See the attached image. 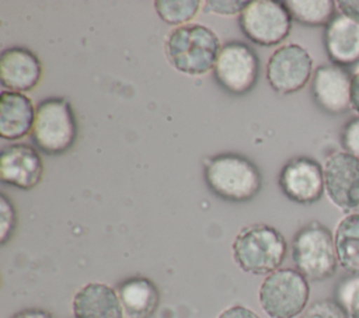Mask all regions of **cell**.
<instances>
[{"instance_id": "1", "label": "cell", "mask_w": 359, "mask_h": 318, "mask_svg": "<svg viewBox=\"0 0 359 318\" xmlns=\"http://www.w3.org/2000/svg\"><path fill=\"white\" fill-rule=\"evenodd\" d=\"M222 48L213 29L192 22L175 27L164 42L168 63L187 76H203L213 70Z\"/></svg>"}, {"instance_id": "2", "label": "cell", "mask_w": 359, "mask_h": 318, "mask_svg": "<svg viewBox=\"0 0 359 318\" xmlns=\"http://www.w3.org/2000/svg\"><path fill=\"white\" fill-rule=\"evenodd\" d=\"M205 182L212 193L227 202H247L262 186L259 168L237 153H220L205 161Z\"/></svg>"}, {"instance_id": "3", "label": "cell", "mask_w": 359, "mask_h": 318, "mask_svg": "<svg viewBox=\"0 0 359 318\" xmlns=\"http://www.w3.org/2000/svg\"><path fill=\"white\" fill-rule=\"evenodd\" d=\"M231 252L241 270L268 276L280 269L287 254V242L275 227L258 223L238 231L231 244Z\"/></svg>"}, {"instance_id": "4", "label": "cell", "mask_w": 359, "mask_h": 318, "mask_svg": "<svg viewBox=\"0 0 359 318\" xmlns=\"http://www.w3.org/2000/svg\"><path fill=\"white\" fill-rule=\"evenodd\" d=\"M292 259L307 280L323 282L332 277L338 268L332 233L318 221L303 226L292 240Z\"/></svg>"}, {"instance_id": "5", "label": "cell", "mask_w": 359, "mask_h": 318, "mask_svg": "<svg viewBox=\"0 0 359 318\" xmlns=\"http://www.w3.org/2000/svg\"><path fill=\"white\" fill-rule=\"evenodd\" d=\"M79 136L76 115L63 97H49L36 105L31 137L34 144L48 155L66 153Z\"/></svg>"}, {"instance_id": "6", "label": "cell", "mask_w": 359, "mask_h": 318, "mask_svg": "<svg viewBox=\"0 0 359 318\" xmlns=\"http://www.w3.org/2000/svg\"><path fill=\"white\" fill-rule=\"evenodd\" d=\"M309 298V280L292 268L268 275L258 291L259 305L269 318H296L306 311Z\"/></svg>"}, {"instance_id": "7", "label": "cell", "mask_w": 359, "mask_h": 318, "mask_svg": "<svg viewBox=\"0 0 359 318\" xmlns=\"http://www.w3.org/2000/svg\"><path fill=\"white\" fill-rule=\"evenodd\" d=\"M292 20L285 1L252 0L238 15V27L251 42L275 46L289 36Z\"/></svg>"}, {"instance_id": "8", "label": "cell", "mask_w": 359, "mask_h": 318, "mask_svg": "<svg viewBox=\"0 0 359 318\" xmlns=\"http://www.w3.org/2000/svg\"><path fill=\"white\" fill-rule=\"evenodd\" d=\"M213 76L227 92L237 97L244 95L254 88L259 78V57L245 42L230 41L219 53Z\"/></svg>"}, {"instance_id": "9", "label": "cell", "mask_w": 359, "mask_h": 318, "mask_svg": "<svg viewBox=\"0 0 359 318\" xmlns=\"http://www.w3.org/2000/svg\"><path fill=\"white\" fill-rule=\"evenodd\" d=\"M313 77V59L299 43H286L272 52L266 63V80L273 91L289 95L300 91Z\"/></svg>"}, {"instance_id": "10", "label": "cell", "mask_w": 359, "mask_h": 318, "mask_svg": "<svg viewBox=\"0 0 359 318\" xmlns=\"http://www.w3.org/2000/svg\"><path fill=\"white\" fill-rule=\"evenodd\" d=\"M324 189L342 212L359 209V158L345 150L331 153L323 165Z\"/></svg>"}, {"instance_id": "11", "label": "cell", "mask_w": 359, "mask_h": 318, "mask_svg": "<svg viewBox=\"0 0 359 318\" xmlns=\"http://www.w3.org/2000/svg\"><path fill=\"white\" fill-rule=\"evenodd\" d=\"M279 188L292 202L311 205L321 199L324 189V170L310 157L289 160L279 172Z\"/></svg>"}, {"instance_id": "12", "label": "cell", "mask_w": 359, "mask_h": 318, "mask_svg": "<svg viewBox=\"0 0 359 318\" xmlns=\"http://www.w3.org/2000/svg\"><path fill=\"white\" fill-rule=\"evenodd\" d=\"M351 83L346 69L332 63L321 64L311 77L313 99L325 113H345L351 109Z\"/></svg>"}, {"instance_id": "13", "label": "cell", "mask_w": 359, "mask_h": 318, "mask_svg": "<svg viewBox=\"0 0 359 318\" xmlns=\"http://www.w3.org/2000/svg\"><path fill=\"white\" fill-rule=\"evenodd\" d=\"M43 175L42 157L36 148L25 143L3 147L0 153V181L14 188L29 191Z\"/></svg>"}, {"instance_id": "14", "label": "cell", "mask_w": 359, "mask_h": 318, "mask_svg": "<svg viewBox=\"0 0 359 318\" xmlns=\"http://www.w3.org/2000/svg\"><path fill=\"white\" fill-rule=\"evenodd\" d=\"M42 77L38 56L22 46L7 48L0 55V83L4 90L27 92L34 90Z\"/></svg>"}, {"instance_id": "15", "label": "cell", "mask_w": 359, "mask_h": 318, "mask_svg": "<svg viewBox=\"0 0 359 318\" xmlns=\"http://www.w3.org/2000/svg\"><path fill=\"white\" fill-rule=\"evenodd\" d=\"M72 310L74 318H125L116 290L100 282L80 287L73 296Z\"/></svg>"}, {"instance_id": "16", "label": "cell", "mask_w": 359, "mask_h": 318, "mask_svg": "<svg viewBox=\"0 0 359 318\" xmlns=\"http://www.w3.org/2000/svg\"><path fill=\"white\" fill-rule=\"evenodd\" d=\"M324 49L332 64L349 66L359 62V24L337 14L324 28Z\"/></svg>"}, {"instance_id": "17", "label": "cell", "mask_w": 359, "mask_h": 318, "mask_svg": "<svg viewBox=\"0 0 359 318\" xmlns=\"http://www.w3.org/2000/svg\"><path fill=\"white\" fill-rule=\"evenodd\" d=\"M36 106L22 92L3 90L0 94V136L14 141L32 132Z\"/></svg>"}, {"instance_id": "18", "label": "cell", "mask_w": 359, "mask_h": 318, "mask_svg": "<svg viewBox=\"0 0 359 318\" xmlns=\"http://www.w3.org/2000/svg\"><path fill=\"white\" fill-rule=\"evenodd\" d=\"M116 293L125 318H150L160 303L158 287L144 276H132L121 282Z\"/></svg>"}, {"instance_id": "19", "label": "cell", "mask_w": 359, "mask_h": 318, "mask_svg": "<svg viewBox=\"0 0 359 318\" xmlns=\"http://www.w3.org/2000/svg\"><path fill=\"white\" fill-rule=\"evenodd\" d=\"M338 265L349 275H359V213L342 217L334 233Z\"/></svg>"}, {"instance_id": "20", "label": "cell", "mask_w": 359, "mask_h": 318, "mask_svg": "<svg viewBox=\"0 0 359 318\" xmlns=\"http://www.w3.org/2000/svg\"><path fill=\"white\" fill-rule=\"evenodd\" d=\"M285 6L297 22L307 27L325 28L335 15L337 4L332 0H287Z\"/></svg>"}, {"instance_id": "21", "label": "cell", "mask_w": 359, "mask_h": 318, "mask_svg": "<svg viewBox=\"0 0 359 318\" xmlns=\"http://www.w3.org/2000/svg\"><path fill=\"white\" fill-rule=\"evenodd\" d=\"M158 17L168 25H187L198 14L199 0H157L153 3Z\"/></svg>"}, {"instance_id": "22", "label": "cell", "mask_w": 359, "mask_h": 318, "mask_svg": "<svg viewBox=\"0 0 359 318\" xmlns=\"http://www.w3.org/2000/svg\"><path fill=\"white\" fill-rule=\"evenodd\" d=\"M335 301L345 310L348 318H359V275H349L338 283Z\"/></svg>"}, {"instance_id": "23", "label": "cell", "mask_w": 359, "mask_h": 318, "mask_svg": "<svg viewBox=\"0 0 359 318\" xmlns=\"http://www.w3.org/2000/svg\"><path fill=\"white\" fill-rule=\"evenodd\" d=\"M17 226V213L13 202L6 193H0V242L1 245L13 237Z\"/></svg>"}, {"instance_id": "24", "label": "cell", "mask_w": 359, "mask_h": 318, "mask_svg": "<svg viewBox=\"0 0 359 318\" xmlns=\"http://www.w3.org/2000/svg\"><path fill=\"white\" fill-rule=\"evenodd\" d=\"M302 318H348V315L335 300L324 298L309 305Z\"/></svg>"}, {"instance_id": "25", "label": "cell", "mask_w": 359, "mask_h": 318, "mask_svg": "<svg viewBox=\"0 0 359 318\" xmlns=\"http://www.w3.org/2000/svg\"><path fill=\"white\" fill-rule=\"evenodd\" d=\"M341 144L345 151L359 158V116L344 125L341 130Z\"/></svg>"}, {"instance_id": "26", "label": "cell", "mask_w": 359, "mask_h": 318, "mask_svg": "<svg viewBox=\"0 0 359 318\" xmlns=\"http://www.w3.org/2000/svg\"><path fill=\"white\" fill-rule=\"evenodd\" d=\"M247 4L248 1L238 0H209L205 1V11L219 15H240Z\"/></svg>"}, {"instance_id": "27", "label": "cell", "mask_w": 359, "mask_h": 318, "mask_svg": "<svg viewBox=\"0 0 359 318\" xmlns=\"http://www.w3.org/2000/svg\"><path fill=\"white\" fill-rule=\"evenodd\" d=\"M216 318H261V317L255 314L251 308L236 304L223 310Z\"/></svg>"}, {"instance_id": "28", "label": "cell", "mask_w": 359, "mask_h": 318, "mask_svg": "<svg viewBox=\"0 0 359 318\" xmlns=\"http://www.w3.org/2000/svg\"><path fill=\"white\" fill-rule=\"evenodd\" d=\"M335 4L342 15L359 24V0H338Z\"/></svg>"}, {"instance_id": "29", "label": "cell", "mask_w": 359, "mask_h": 318, "mask_svg": "<svg viewBox=\"0 0 359 318\" xmlns=\"http://www.w3.org/2000/svg\"><path fill=\"white\" fill-rule=\"evenodd\" d=\"M11 318H56L53 314H50L46 310L41 308H25L18 312H15Z\"/></svg>"}, {"instance_id": "30", "label": "cell", "mask_w": 359, "mask_h": 318, "mask_svg": "<svg viewBox=\"0 0 359 318\" xmlns=\"http://www.w3.org/2000/svg\"><path fill=\"white\" fill-rule=\"evenodd\" d=\"M351 108L359 115V70L353 74L351 83Z\"/></svg>"}, {"instance_id": "31", "label": "cell", "mask_w": 359, "mask_h": 318, "mask_svg": "<svg viewBox=\"0 0 359 318\" xmlns=\"http://www.w3.org/2000/svg\"><path fill=\"white\" fill-rule=\"evenodd\" d=\"M358 213H359V209H358Z\"/></svg>"}]
</instances>
